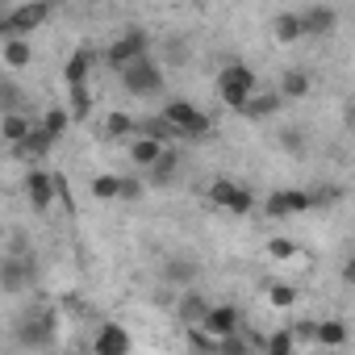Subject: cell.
<instances>
[{"instance_id":"obj_1","label":"cell","mask_w":355,"mask_h":355,"mask_svg":"<svg viewBox=\"0 0 355 355\" xmlns=\"http://www.w3.org/2000/svg\"><path fill=\"white\" fill-rule=\"evenodd\" d=\"M167 125H171V134L175 138H205L209 134V113H201L193 101H167L163 105V113H159Z\"/></svg>"},{"instance_id":"obj_2","label":"cell","mask_w":355,"mask_h":355,"mask_svg":"<svg viewBox=\"0 0 355 355\" xmlns=\"http://www.w3.org/2000/svg\"><path fill=\"white\" fill-rule=\"evenodd\" d=\"M218 92H222V105H226V109H239V113H243V105L259 92L255 71H251L247 63H230V67H222V76H218Z\"/></svg>"},{"instance_id":"obj_3","label":"cell","mask_w":355,"mask_h":355,"mask_svg":"<svg viewBox=\"0 0 355 355\" xmlns=\"http://www.w3.org/2000/svg\"><path fill=\"white\" fill-rule=\"evenodd\" d=\"M55 330H59V318L51 309H30L21 322H17V343L30 347V351H42L55 343Z\"/></svg>"},{"instance_id":"obj_4","label":"cell","mask_w":355,"mask_h":355,"mask_svg":"<svg viewBox=\"0 0 355 355\" xmlns=\"http://www.w3.org/2000/svg\"><path fill=\"white\" fill-rule=\"evenodd\" d=\"M51 21V5L42 0H30V5H17V9H5V38H26L34 34L38 26Z\"/></svg>"},{"instance_id":"obj_5","label":"cell","mask_w":355,"mask_h":355,"mask_svg":"<svg viewBox=\"0 0 355 355\" xmlns=\"http://www.w3.org/2000/svg\"><path fill=\"white\" fill-rule=\"evenodd\" d=\"M121 84H125V92H134V96H155V92H163V71H159V63L146 55V59L121 67Z\"/></svg>"},{"instance_id":"obj_6","label":"cell","mask_w":355,"mask_h":355,"mask_svg":"<svg viewBox=\"0 0 355 355\" xmlns=\"http://www.w3.org/2000/svg\"><path fill=\"white\" fill-rule=\"evenodd\" d=\"M146 51H150L146 34H142V30H125L121 38H113V42H109V51H105V63L121 71V67H130V63L146 59Z\"/></svg>"},{"instance_id":"obj_7","label":"cell","mask_w":355,"mask_h":355,"mask_svg":"<svg viewBox=\"0 0 355 355\" xmlns=\"http://www.w3.org/2000/svg\"><path fill=\"white\" fill-rule=\"evenodd\" d=\"M209 201L222 205V209H230V214H251L255 209V193L243 189V184H234V180H226V175L209 184Z\"/></svg>"},{"instance_id":"obj_8","label":"cell","mask_w":355,"mask_h":355,"mask_svg":"<svg viewBox=\"0 0 355 355\" xmlns=\"http://www.w3.org/2000/svg\"><path fill=\"white\" fill-rule=\"evenodd\" d=\"M30 284H34L30 255H5V259H0V288H5V293H26Z\"/></svg>"},{"instance_id":"obj_9","label":"cell","mask_w":355,"mask_h":355,"mask_svg":"<svg viewBox=\"0 0 355 355\" xmlns=\"http://www.w3.org/2000/svg\"><path fill=\"white\" fill-rule=\"evenodd\" d=\"M305 209H313L305 189H276V193L263 201V214H268V218H297V214H305Z\"/></svg>"},{"instance_id":"obj_10","label":"cell","mask_w":355,"mask_h":355,"mask_svg":"<svg viewBox=\"0 0 355 355\" xmlns=\"http://www.w3.org/2000/svg\"><path fill=\"white\" fill-rule=\"evenodd\" d=\"M297 21H301V38L305 34L309 38H326V34L338 30V9L334 5H309L305 13H297Z\"/></svg>"},{"instance_id":"obj_11","label":"cell","mask_w":355,"mask_h":355,"mask_svg":"<svg viewBox=\"0 0 355 355\" xmlns=\"http://www.w3.org/2000/svg\"><path fill=\"white\" fill-rule=\"evenodd\" d=\"M55 193H59L55 175L46 167H30V175H26V197H30V205L34 209H51L55 205Z\"/></svg>"},{"instance_id":"obj_12","label":"cell","mask_w":355,"mask_h":355,"mask_svg":"<svg viewBox=\"0 0 355 355\" xmlns=\"http://www.w3.org/2000/svg\"><path fill=\"white\" fill-rule=\"evenodd\" d=\"M239 326H243V318H239L234 305H209V313L201 322V330L214 334V338H230V334H239Z\"/></svg>"},{"instance_id":"obj_13","label":"cell","mask_w":355,"mask_h":355,"mask_svg":"<svg viewBox=\"0 0 355 355\" xmlns=\"http://www.w3.org/2000/svg\"><path fill=\"white\" fill-rule=\"evenodd\" d=\"M92 351L96 355H130V334L117 326V322H105L92 338Z\"/></svg>"},{"instance_id":"obj_14","label":"cell","mask_w":355,"mask_h":355,"mask_svg":"<svg viewBox=\"0 0 355 355\" xmlns=\"http://www.w3.org/2000/svg\"><path fill=\"white\" fill-rule=\"evenodd\" d=\"M163 150H167V146L155 142V138H146V134H134V138H130V163L142 167V171H150V167L163 159Z\"/></svg>"},{"instance_id":"obj_15","label":"cell","mask_w":355,"mask_h":355,"mask_svg":"<svg viewBox=\"0 0 355 355\" xmlns=\"http://www.w3.org/2000/svg\"><path fill=\"white\" fill-rule=\"evenodd\" d=\"M92 51L88 46H80V51H71V59H67V67H63V80H67V88H80V84H88V71H92Z\"/></svg>"},{"instance_id":"obj_16","label":"cell","mask_w":355,"mask_h":355,"mask_svg":"<svg viewBox=\"0 0 355 355\" xmlns=\"http://www.w3.org/2000/svg\"><path fill=\"white\" fill-rule=\"evenodd\" d=\"M30 130H34V121L26 113H0V138H5L9 146H21Z\"/></svg>"},{"instance_id":"obj_17","label":"cell","mask_w":355,"mask_h":355,"mask_svg":"<svg viewBox=\"0 0 355 355\" xmlns=\"http://www.w3.org/2000/svg\"><path fill=\"white\" fill-rule=\"evenodd\" d=\"M30 59H34V51H30V42L26 38H5V42H0V63H5V67H30Z\"/></svg>"},{"instance_id":"obj_18","label":"cell","mask_w":355,"mask_h":355,"mask_svg":"<svg viewBox=\"0 0 355 355\" xmlns=\"http://www.w3.org/2000/svg\"><path fill=\"white\" fill-rule=\"evenodd\" d=\"M309 338H318L322 347H343V343H347V322H343V318H322Z\"/></svg>"},{"instance_id":"obj_19","label":"cell","mask_w":355,"mask_h":355,"mask_svg":"<svg viewBox=\"0 0 355 355\" xmlns=\"http://www.w3.org/2000/svg\"><path fill=\"white\" fill-rule=\"evenodd\" d=\"M175 313H180L189 326H201V322H205V313H209V301H205L201 293H193V288H189V293L180 297V305H175Z\"/></svg>"},{"instance_id":"obj_20","label":"cell","mask_w":355,"mask_h":355,"mask_svg":"<svg viewBox=\"0 0 355 355\" xmlns=\"http://www.w3.org/2000/svg\"><path fill=\"white\" fill-rule=\"evenodd\" d=\"M309 92V76L301 71V67H288L284 76H280V101H301Z\"/></svg>"},{"instance_id":"obj_21","label":"cell","mask_w":355,"mask_h":355,"mask_svg":"<svg viewBox=\"0 0 355 355\" xmlns=\"http://www.w3.org/2000/svg\"><path fill=\"white\" fill-rule=\"evenodd\" d=\"M280 105H284V101H280V92H255V96L243 105V113L259 121V117H272V113H280Z\"/></svg>"},{"instance_id":"obj_22","label":"cell","mask_w":355,"mask_h":355,"mask_svg":"<svg viewBox=\"0 0 355 355\" xmlns=\"http://www.w3.org/2000/svg\"><path fill=\"white\" fill-rule=\"evenodd\" d=\"M105 134H109V138H134V134H138V121H134L130 113L113 109V113L105 117Z\"/></svg>"},{"instance_id":"obj_23","label":"cell","mask_w":355,"mask_h":355,"mask_svg":"<svg viewBox=\"0 0 355 355\" xmlns=\"http://www.w3.org/2000/svg\"><path fill=\"white\" fill-rule=\"evenodd\" d=\"M51 146H55V138H51V134H46L42 125H34V130L26 134V142H21L17 150H21V155H30V159H42V155L51 150Z\"/></svg>"},{"instance_id":"obj_24","label":"cell","mask_w":355,"mask_h":355,"mask_svg":"<svg viewBox=\"0 0 355 355\" xmlns=\"http://www.w3.org/2000/svg\"><path fill=\"white\" fill-rule=\"evenodd\" d=\"M67 101H71V105H67V117H71V121H84V117H88V109H92V88H88V84H80V88H71V92H67Z\"/></svg>"},{"instance_id":"obj_25","label":"cell","mask_w":355,"mask_h":355,"mask_svg":"<svg viewBox=\"0 0 355 355\" xmlns=\"http://www.w3.org/2000/svg\"><path fill=\"white\" fill-rule=\"evenodd\" d=\"M272 34H276V42H297V38H301V21H297V13H276Z\"/></svg>"},{"instance_id":"obj_26","label":"cell","mask_w":355,"mask_h":355,"mask_svg":"<svg viewBox=\"0 0 355 355\" xmlns=\"http://www.w3.org/2000/svg\"><path fill=\"white\" fill-rule=\"evenodd\" d=\"M38 125H42V130H46V134H51V138L59 142V138L67 134V125H71V117H67V109H46Z\"/></svg>"},{"instance_id":"obj_27","label":"cell","mask_w":355,"mask_h":355,"mask_svg":"<svg viewBox=\"0 0 355 355\" xmlns=\"http://www.w3.org/2000/svg\"><path fill=\"white\" fill-rule=\"evenodd\" d=\"M263 347H268V355H297V334L293 330H272Z\"/></svg>"},{"instance_id":"obj_28","label":"cell","mask_w":355,"mask_h":355,"mask_svg":"<svg viewBox=\"0 0 355 355\" xmlns=\"http://www.w3.org/2000/svg\"><path fill=\"white\" fill-rule=\"evenodd\" d=\"M117 189H121V175H113V171H105V175L92 180V197L96 201H117Z\"/></svg>"},{"instance_id":"obj_29","label":"cell","mask_w":355,"mask_h":355,"mask_svg":"<svg viewBox=\"0 0 355 355\" xmlns=\"http://www.w3.org/2000/svg\"><path fill=\"white\" fill-rule=\"evenodd\" d=\"M193 276H197V263H184V259L167 263V280H175V284H193Z\"/></svg>"},{"instance_id":"obj_30","label":"cell","mask_w":355,"mask_h":355,"mask_svg":"<svg viewBox=\"0 0 355 355\" xmlns=\"http://www.w3.org/2000/svg\"><path fill=\"white\" fill-rule=\"evenodd\" d=\"M268 297H272V305H276V309H288V305L297 301V288H293V284H272V288H268Z\"/></svg>"},{"instance_id":"obj_31","label":"cell","mask_w":355,"mask_h":355,"mask_svg":"<svg viewBox=\"0 0 355 355\" xmlns=\"http://www.w3.org/2000/svg\"><path fill=\"white\" fill-rule=\"evenodd\" d=\"M21 92L13 88V84H0V109H5V113H21Z\"/></svg>"},{"instance_id":"obj_32","label":"cell","mask_w":355,"mask_h":355,"mask_svg":"<svg viewBox=\"0 0 355 355\" xmlns=\"http://www.w3.org/2000/svg\"><path fill=\"white\" fill-rule=\"evenodd\" d=\"M214 355H251V351H247L243 334H230V338H218V351Z\"/></svg>"},{"instance_id":"obj_33","label":"cell","mask_w":355,"mask_h":355,"mask_svg":"<svg viewBox=\"0 0 355 355\" xmlns=\"http://www.w3.org/2000/svg\"><path fill=\"white\" fill-rule=\"evenodd\" d=\"M138 197H142V180H138V175H121L117 201H138Z\"/></svg>"},{"instance_id":"obj_34","label":"cell","mask_w":355,"mask_h":355,"mask_svg":"<svg viewBox=\"0 0 355 355\" xmlns=\"http://www.w3.org/2000/svg\"><path fill=\"white\" fill-rule=\"evenodd\" d=\"M268 255H272V259H293V255H297V243H293V239H272V243H268Z\"/></svg>"},{"instance_id":"obj_35","label":"cell","mask_w":355,"mask_h":355,"mask_svg":"<svg viewBox=\"0 0 355 355\" xmlns=\"http://www.w3.org/2000/svg\"><path fill=\"white\" fill-rule=\"evenodd\" d=\"M150 175H155V180H171V175H175V155H171V150H163V159L150 167Z\"/></svg>"},{"instance_id":"obj_36","label":"cell","mask_w":355,"mask_h":355,"mask_svg":"<svg viewBox=\"0 0 355 355\" xmlns=\"http://www.w3.org/2000/svg\"><path fill=\"white\" fill-rule=\"evenodd\" d=\"M280 146H284V150H293V155H301V150H305L301 130H284V134H280Z\"/></svg>"},{"instance_id":"obj_37","label":"cell","mask_w":355,"mask_h":355,"mask_svg":"<svg viewBox=\"0 0 355 355\" xmlns=\"http://www.w3.org/2000/svg\"><path fill=\"white\" fill-rule=\"evenodd\" d=\"M189 338H193L201 351H218V338H214V334H205L201 326H189Z\"/></svg>"}]
</instances>
